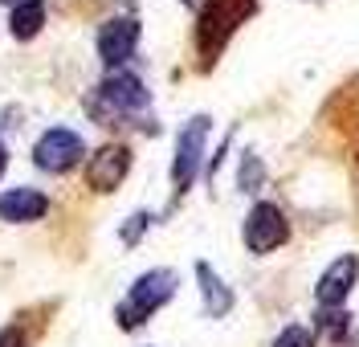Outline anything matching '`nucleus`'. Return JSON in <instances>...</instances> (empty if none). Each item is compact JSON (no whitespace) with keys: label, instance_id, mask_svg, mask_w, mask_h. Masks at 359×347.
<instances>
[{"label":"nucleus","instance_id":"11","mask_svg":"<svg viewBox=\"0 0 359 347\" xmlns=\"http://www.w3.org/2000/svg\"><path fill=\"white\" fill-rule=\"evenodd\" d=\"M196 278H201V290H204V311H208L212 319L229 315V311H233V290L217 278V270H212L208 261H201V266H196Z\"/></svg>","mask_w":359,"mask_h":347},{"label":"nucleus","instance_id":"3","mask_svg":"<svg viewBox=\"0 0 359 347\" xmlns=\"http://www.w3.org/2000/svg\"><path fill=\"white\" fill-rule=\"evenodd\" d=\"M86 160V143L78 131H69V127H49L37 143H33V163L49 172V176H66L74 172L78 163Z\"/></svg>","mask_w":359,"mask_h":347},{"label":"nucleus","instance_id":"16","mask_svg":"<svg viewBox=\"0 0 359 347\" xmlns=\"http://www.w3.org/2000/svg\"><path fill=\"white\" fill-rule=\"evenodd\" d=\"M253 180H257V160H253V156H249V160H245V176H241V184H253Z\"/></svg>","mask_w":359,"mask_h":347},{"label":"nucleus","instance_id":"15","mask_svg":"<svg viewBox=\"0 0 359 347\" xmlns=\"http://www.w3.org/2000/svg\"><path fill=\"white\" fill-rule=\"evenodd\" d=\"M143 225H147V212H135V217H131V225H127V233H123V241H127V245H131V241H139Z\"/></svg>","mask_w":359,"mask_h":347},{"label":"nucleus","instance_id":"14","mask_svg":"<svg viewBox=\"0 0 359 347\" xmlns=\"http://www.w3.org/2000/svg\"><path fill=\"white\" fill-rule=\"evenodd\" d=\"M0 347H29L25 343V331L21 327H4V331H0Z\"/></svg>","mask_w":359,"mask_h":347},{"label":"nucleus","instance_id":"10","mask_svg":"<svg viewBox=\"0 0 359 347\" xmlns=\"http://www.w3.org/2000/svg\"><path fill=\"white\" fill-rule=\"evenodd\" d=\"M49 212V196L41 188H8L0 192V221L4 225H33Z\"/></svg>","mask_w":359,"mask_h":347},{"label":"nucleus","instance_id":"6","mask_svg":"<svg viewBox=\"0 0 359 347\" xmlns=\"http://www.w3.org/2000/svg\"><path fill=\"white\" fill-rule=\"evenodd\" d=\"M204 135H208V118L196 115L176 139V160H172V180L180 192H188L192 180L201 176V160H204Z\"/></svg>","mask_w":359,"mask_h":347},{"label":"nucleus","instance_id":"1","mask_svg":"<svg viewBox=\"0 0 359 347\" xmlns=\"http://www.w3.org/2000/svg\"><path fill=\"white\" fill-rule=\"evenodd\" d=\"M176 286H180L176 270H147V274H139V278H135V286L127 290V299L118 302V311H114L118 327H123V331L143 327L159 306H163V302H172Z\"/></svg>","mask_w":359,"mask_h":347},{"label":"nucleus","instance_id":"7","mask_svg":"<svg viewBox=\"0 0 359 347\" xmlns=\"http://www.w3.org/2000/svg\"><path fill=\"white\" fill-rule=\"evenodd\" d=\"M245 13L249 8H233L229 0H208L204 13H201V25H196V46H201L204 53H217Z\"/></svg>","mask_w":359,"mask_h":347},{"label":"nucleus","instance_id":"4","mask_svg":"<svg viewBox=\"0 0 359 347\" xmlns=\"http://www.w3.org/2000/svg\"><path fill=\"white\" fill-rule=\"evenodd\" d=\"M286 241H290V221H286V212L278 205H269V200H257L245 217L249 254H273V250H282Z\"/></svg>","mask_w":359,"mask_h":347},{"label":"nucleus","instance_id":"2","mask_svg":"<svg viewBox=\"0 0 359 347\" xmlns=\"http://www.w3.org/2000/svg\"><path fill=\"white\" fill-rule=\"evenodd\" d=\"M151 107V94L143 86V78H135L131 69H111L102 78V86L94 94V111H107V115H139Z\"/></svg>","mask_w":359,"mask_h":347},{"label":"nucleus","instance_id":"13","mask_svg":"<svg viewBox=\"0 0 359 347\" xmlns=\"http://www.w3.org/2000/svg\"><path fill=\"white\" fill-rule=\"evenodd\" d=\"M273 347H314V331H311V327L290 323L278 339H273Z\"/></svg>","mask_w":359,"mask_h":347},{"label":"nucleus","instance_id":"5","mask_svg":"<svg viewBox=\"0 0 359 347\" xmlns=\"http://www.w3.org/2000/svg\"><path fill=\"white\" fill-rule=\"evenodd\" d=\"M131 172V147L127 143H102L86 156V188L94 192H114Z\"/></svg>","mask_w":359,"mask_h":347},{"label":"nucleus","instance_id":"8","mask_svg":"<svg viewBox=\"0 0 359 347\" xmlns=\"http://www.w3.org/2000/svg\"><path fill=\"white\" fill-rule=\"evenodd\" d=\"M139 46V21L135 17H111L98 25V57L111 69H123V62Z\"/></svg>","mask_w":359,"mask_h":347},{"label":"nucleus","instance_id":"9","mask_svg":"<svg viewBox=\"0 0 359 347\" xmlns=\"http://www.w3.org/2000/svg\"><path fill=\"white\" fill-rule=\"evenodd\" d=\"M355 278H359V254H343L339 261H331V266L323 270V278H318V286H314L318 306H323V311L343 306V299H347L351 286H355Z\"/></svg>","mask_w":359,"mask_h":347},{"label":"nucleus","instance_id":"12","mask_svg":"<svg viewBox=\"0 0 359 347\" xmlns=\"http://www.w3.org/2000/svg\"><path fill=\"white\" fill-rule=\"evenodd\" d=\"M45 25V0H17L13 4V17H8V29L17 41H33Z\"/></svg>","mask_w":359,"mask_h":347},{"label":"nucleus","instance_id":"17","mask_svg":"<svg viewBox=\"0 0 359 347\" xmlns=\"http://www.w3.org/2000/svg\"><path fill=\"white\" fill-rule=\"evenodd\" d=\"M4 172H8V147H4V139H0V180H4Z\"/></svg>","mask_w":359,"mask_h":347},{"label":"nucleus","instance_id":"18","mask_svg":"<svg viewBox=\"0 0 359 347\" xmlns=\"http://www.w3.org/2000/svg\"><path fill=\"white\" fill-rule=\"evenodd\" d=\"M0 4H8V0H0Z\"/></svg>","mask_w":359,"mask_h":347}]
</instances>
